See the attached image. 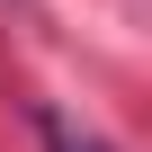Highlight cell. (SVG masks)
Masks as SVG:
<instances>
[{"mask_svg": "<svg viewBox=\"0 0 152 152\" xmlns=\"http://www.w3.org/2000/svg\"><path fill=\"white\" fill-rule=\"evenodd\" d=\"M36 134H45V152H107V143H90V134H72L54 107H36Z\"/></svg>", "mask_w": 152, "mask_h": 152, "instance_id": "cell-1", "label": "cell"}]
</instances>
